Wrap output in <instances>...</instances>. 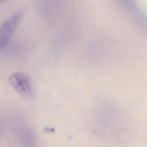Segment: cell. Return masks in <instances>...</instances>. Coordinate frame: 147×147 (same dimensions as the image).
Here are the masks:
<instances>
[{
  "mask_svg": "<svg viewBox=\"0 0 147 147\" xmlns=\"http://www.w3.org/2000/svg\"><path fill=\"white\" fill-rule=\"evenodd\" d=\"M20 134V140L22 141L23 144L25 145L26 147H34L35 140L33 135L31 131L28 130V129L25 128V129H24L21 131Z\"/></svg>",
  "mask_w": 147,
  "mask_h": 147,
  "instance_id": "obj_3",
  "label": "cell"
},
{
  "mask_svg": "<svg viewBox=\"0 0 147 147\" xmlns=\"http://www.w3.org/2000/svg\"><path fill=\"white\" fill-rule=\"evenodd\" d=\"M24 16L23 11H19L14 13L0 27V50L10 40L16 31Z\"/></svg>",
  "mask_w": 147,
  "mask_h": 147,
  "instance_id": "obj_2",
  "label": "cell"
},
{
  "mask_svg": "<svg viewBox=\"0 0 147 147\" xmlns=\"http://www.w3.org/2000/svg\"><path fill=\"white\" fill-rule=\"evenodd\" d=\"M9 82L15 90L24 98H33L35 94L34 82L28 75L16 72L9 76Z\"/></svg>",
  "mask_w": 147,
  "mask_h": 147,
  "instance_id": "obj_1",
  "label": "cell"
}]
</instances>
